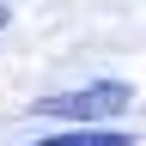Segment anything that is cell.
I'll return each mask as SVG.
<instances>
[{
	"label": "cell",
	"instance_id": "1",
	"mask_svg": "<svg viewBox=\"0 0 146 146\" xmlns=\"http://www.w3.org/2000/svg\"><path fill=\"white\" fill-rule=\"evenodd\" d=\"M128 91L122 79H98V85H85V91H61V98H36L31 104V116H61L73 128H91V122H110V116H122L128 110Z\"/></svg>",
	"mask_w": 146,
	"mask_h": 146
},
{
	"label": "cell",
	"instance_id": "2",
	"mask_svg": "<svg viewBox=\"0 0 146 146\" xmlns=\"http://www.w3.org/2000/svg\"><path fill=\"white\" fill-rule=\"evenodd\" d=\"M43 146H128V134H122V128H73V134L43 140Z\"/></svg>",
	"mask_w": 146,
	"mask_h": 146
},
{
	"label": "cell",
	"instance_id": "3",
	"mask_svg": "<svg viewBox=\"0 0 146 146\" xmlns=\"http://www.w3.org/2000/svg\"><path fill=\"white\" fill-rule=\"evenodd\" d=\"M6 18H12V12H6V6H0V31H6Z\"/></svg>",
	"mask_w": 146,
	"mask_h": 146
}]
</instances>
